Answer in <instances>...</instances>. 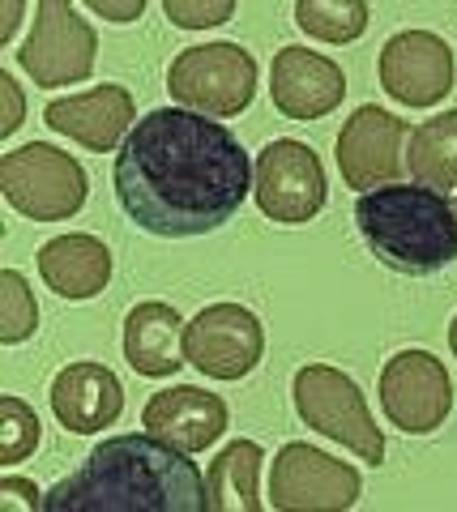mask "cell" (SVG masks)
Returning a JSON list of instances; mask_svg holds the SVG:
<instances>
[{
	"mask_svg": "<svg viewBox=\"0 0 457 512\" xmlns=\"http://www.w3.org/2000/svg\"><path fill=\"white\" fill-rule=\"evenodd\" d=\"M141 427L184 448V453H206L227 431V402L218 393L197 389V384H176V389L150 397L141 410Z\"/></svg>",
	"mask_w": 457,
	"mask_h": 512,
	"instance_id": "16",
	"label": "cell"
},
{
	"mask_svg": "<svg viewBox=\"0 0 457 512\" xmlns=\"http://www.w3.org/2000/svg\"><path fill=\"white\" fill-rule=\"evenodd\" d=\"M39 278L60 299H94L112 282V252L94 235H56L39 248Z\"/></svg>",
	"mask_w": 457,
	"mask_h": 512,
	"instance_id": "19",
	"label": "cell"
},
{
	"mask_svg": "<svg viewBox=\"0 0 457 512\" xmlns=\"http://www.w3.org/2000/svg\"><path fill=\"white\" fill-rule=\"evenodd\" d=\"M406 141H411L406 120L372 103L359 107L338 133V171L346 188L368 192V188L393 184L398 171L406 167Z\"/></svg>",
	"mask_w": 457,
	"mask_h": 512,
	"instance_id": "12",
	"label": "cell"
},
{
	"mask_svg": "<svg viewBox=\"0 0 457 512\" xmlns=\"http://www.w3.org/2000/svg\"><path fill=\"white\" fill-rule=\"evenodd\" d=\"M167 90L176 103L206 116H240L257 94V60L240 43L184 47L167 69Z\"/></svg>",
	"mask_w": 457,
	"mask_h": 512,
	"instance_id": "6",
	"label": "cell"
},
{
	"mask_svg": "<svg viewBox=\"0 0 457 512\" xmlns=\"http://www.w3.org/2000/svg\"><path fill=\"white\" fill-rule=\"evenodd\" d=\"M39 448V414L30 410L22 397L5 393L0 397V461H26Z\"/></svg>",
	"mask_w": 457,
	"mask_h": 512,
	"instance_id": "24",
	"label": "cell"
},
{
	"mask_svg": "<svg viewBox=\"0 0 457 512\" xmlns=\"http://www.w3.org/2000/svg\"><path fill=\"white\" fill-rule=\"evenodd\" d=\"M47 128H56L60 137L86 146L90 154H107L120 146V137L133 133L137 107L133 94L124 86H94L86 94H69V99H52L43 107Z\"/></svg>",
	"mask_w": 457,
	"mask_h": 512,
	"instance_id": "15",
	"label": "cell"
},
{
	"mask_svg": "<svg viewBox=\"0 0 457 512\" xmlns=\"http://www.w3.org/2000/svg\"><path fill=\"white\" fill-rule=\"evenodd\" d=\"M257 167L227 124L193 107H154L116 154V201L141 231L197 239L240 214Z\"/></svg>",
	"mask_w": 457,
	"mask_h": 512,
	"instance_id": "1",
	"label": "cell"
},
{
	"mask_svg": "<svg viewBox=\"0 0 457 512\" xmlns=\"http://www.w3.org/2000/svg\"><path fill=\"white\" fill-rule=\"evenodd\" d=\"M94 52H99V35L69 0H39L18 64L35 77V86L56 90L86 82L94 73Z\"/></svg>",
	"mask_w": 457,
	"mask_h": 512,
	"instance_id": "7",
	"label": "cell"
},
{
	"mask_svg": "<svg viewBox=\"0 0 457 512\" xmlns=\"http://www.w3.org/2000/svg\"><path fill=\"white\" fill-rule=\"evenodd\" d=\"M449 346H453V359H457V316H453V325H449Z\"/></svg>",
	"mask_w": 457,
	"mask_h": 512,
	"instance_id": "30",
	"label": "cell"
},
{
	"mask_svg": "<svg viewBox=\"0 0 457 512\" xmlns=\"http://www.w3.org/2000/svg\"><path fill=\"white\" fill-rule=\"evenodd\" d=\"M35 325H39L35 291L26 286L18 269H5V274H0V342L18 346L35 333Z\"/></svg>",
	"mask_w": 457,
	"mask_h": 512,
	"instance_id": "23",
	"label": "cell"
},
{
	"mask_svg": "<svg viewBox=\"0 0 457 512\" xmlns=\"http://www.w3.org/2000/svg\"><path fill=\"white\" fill-rule=\"evenodd\" d=\"M270 94L287 120H321L346 99V77L329 56L308 47H282L270 64Z\"/></svg>",
	"mask_w": 457,
	"mask_h": 512,
	"instance_id": "14",
	"label": "cell"
},
{
	"mask_svg": "<svg viewBox=\"0 0 457 512\" xmlns=\"http://www.w3.org/2000/svg\"><path fill=\"white\" fill-rule=\"evenodd\" d=\"M252 197H257L261 214L274 222H312L325 210L329 184H325V167L312 146L291 137L270 141L257 154V175H252Z\"/></svg>",
	"mask_w": 457,
	"mask_h": 512,
	"instance_id": "8",
	"label": "cell"
},
{
	"mask_svg": "<svg viewBox=\"0 0 457 512\" xmlns=\"http://www.w3.org/2000/svg\"><path fill=\"white\" fill-rule=\"evenodd\" d=\"M86 5L99 13L103 22H116V26H129V22H137L141 13H146V5L150 0H86Z\"/></svg>",
	"mask_w": 457,
	"mask_h": 512,
	"instance_id": "27",
	"label": "cell"
},
{
	"mask_svg": "<svg viewBox=\"0 0 457 512\" xmlns=\"http://www.w3.org/2000/svg\"><path fill=\"white\" fill-rule=\"evenodd\" d=\"M47 397H52V414L60 419V427L77 431V436H94V431L112 427L124 410V384L116 380L112 367L90 359L60 367Z\"/></svg>",
	"mask_w": 457,
	"mask_h": 512,
	"instance_id": "17",
	"label": "cell"
},
{
	"mask_svg": "<svg viewBox=\"0 0 457 512\" xmlns=\"http://www.w3.org/2000/svg\"><path fill=\"white\" fill-rule=\"evenodd\" d=\"M9 508H43V491L30 483V478H13L5 474L0 478V512H9Z\"/></svg>",
	"mask_w": 457,
	"mask_h": 512,
	"instance_id": "26",
	"label": "cell"
},
{
	"mask_svg": "<svg viewBox=\"0 0 457 512\" xmlns=\"http://www.w3.org/2000/svg\"><path fill=\"white\" fill-rule=\"evenodd\" d=\"M406 167L419 184L457 188V107L436 120H423L406 141Z\"/></svg>",
	"mask_w": 457,
	"mask_h": 512,
	"instance_id": "21",
	"label": "cell"
},
{
	"mask_svg": "<svg viewBox=\"0 0 457 512\" xmlns=\"http://www.w3.org/2000/svg\"><path fill=\"white\" fill-rule=\"evenodd\" d=\"M163 9L180 30H210L235 18V0H163Z\"/></svg>",
	"mask_w": 457,
	"mask_h": 512,
	"instance_id": "25",
	"label": "cell"
},
{
	"mask_svg": "<svg viewBox=\"0 0 457 512\" xmlns=\"http://www.w3.org/2000/svg\"><path fill=\"white\" fill-rule=\"evenodd\" d=\"M261 461H265L261 444L231 440L223 453L210 461V474H206V483H210V512H235V508L261 512L265 508V500L257 495Z\"/></svg>",
	"mask_w": 457,
	"mask_h": 512,
	"instance_id": "20",
	"label": "cell"
},
{
	"mask_svg": "<svg viewBox=\"0 0 457 512\" xmlns=\"http://www.w3.org/2000/svg\"><path fill=\"white\" fill-rule=\"evenodd\" d=\"M0 94H5V124H0V137L18 133L22 124V94H18V82H13V73H0Z\"/></svg>",
	"mask_w": 457,
	"mask_h": 512,
	"instance_id": "28",
	"label": "cell"
},
{
	"mask_svg": "<svg viewBox=\"0 0 457 512\" xmlns=\"http://www.w3.org/2000/svg\"><path fill=\"white\" fill-rule=\"evenodd\" d=\"M381 86L402 107H436L453 90V52L432 30H402L381 47Z\"/></svg>",
	"mask_w": 457,
	"mask_h": 512,
	"instance_id": "13",
	"label": "cell"
},
{
	"mask_svg": "<svg viewBox=\"0 0 457 512\" xmlns=\"http://www.w3.org/2000/svg\"><path fill=\"white\" fill-rule=\"evenodd\" d=\"M291 397H295V414L312 431H321V436L338 440L342 448H351L368 466H381L385 461V436H381V427H376L359 384L346 372H338V367H329V363L299 367Z\"/></svg>",
	"mask_w": 457,
	"mask_h": 512,
	"instance_id": "4",
	"label": "cell"
},
{
	"mask_svg": "<svg viewBox=\"0 0 457 512\" xmlns=\"http://www.w3.org/2000/svg\"><path fill=\"white\" fill-rule=\"evenodd\" d=\"M295 26L317 43H355L368 30V0H295Z\"/></svg>",
	"mask_w": 457,
	"mask_h": 512,
	"instance_id": "22",
	"label": "cell"
},
{
	"mask_svg": "<svg viewBox=\"0 0 457 512\" xmlns=\"http://www.w3.org/2000/svg\"><path fill=\"white\" fill-rule=\"evenodd\" d=\"M22 22V0H5V22H0V43H13Z\"/></svg>",
	"mask_w": 457,
	"mask_h": 512,
	"instance_id": "29",
	"label": "cell"
},
{
	"mask_svg": "<svg viewBox=\"0 0 457 512\" xmlns=\"http://www.w3.org/2000/svg\"><path fill=\"white\" fill-rule=\"evenodd\" d=\"M86 171L73 154L30 141L0 158V192L18 214L35 222H65L86 205Z\"/></svg>",
	"mask_w": 457,
	"mask_h": 512,
	"instance_id": "5",
	"label": "cell"
},
{
	"mask_svg": "<svg viewBox=\"0 0 457 512\" xmlns=\"http://www.w3.org/2000/svg\"><path fill=\"white\" fill-rule=\"evenodd\" d=\"M359 470L329 457L325 448L291 440L270 466V504L282 512H342L359 500Z\"/></svg>",
	"mask_w": 457,
	"mask_h": 512,
	"instance_id": "9",
	"label": "cell"
},
{
	"mask_svg": "<svg viewBox=\"0 0 457 512\" xmlns=\"http://www.w3.org/2000/svg\"><path fill=\"white\" fill-rule=\"evenodd\" d=\"M184 320L163 299H146L124 316V359L137 376L163 380L184 367Z\"/></svg>",
	"mask_w": 457,
	"mask_h": 512,
	"instance_id": "18",
	"label": "cell"
},
{
	"mask_svg": "<svg viewBox=\"0 0 457 512\" xmlns=\"http://www.w3.org/2000/svg\"><path fill=\"white\" fill-rule=\"evenodd\" d=\"M184 355L210 380H244L265 355V329L240 303H210L188 320Z\"/></svg>",
	"mask_w": 457,
	"mask_h": 512,
	"instance_id": "10",
	"label": "cell"
},
{
	"mask_svg": "<svg viewBox=\"0 0 457 512\" xmlns=\"http://www.w3.org/2000/svg\"><path fill=\"white\" fill-rule=\"evenodd\" d=\"M381 410L406 436H428L453 410V384L445 363L428 350H402L381 372Z\"/></svg>",
	"mask_w": 457,
	"mask_h": 512,
	"instance_id": "11",
	"label": "cell"
},
{
	"mask_svg": "<svg viewBox=\"0 0 457 512\" xmlns=\"http://www.w3.org/2000/svg\"><path fill=\"white\" fill-rule=\"evenodd\" d=\"M355 227L376 261L398 274H436L457 261V205L432 184H381L359 192Z\"/></svg>",
	"mask_w": 457,
	"mask_h": 512,
	"instance_id": "3",
	"label": "cell"
},
{
	"mask_svg": "<svg viewBox=\"0 0 457 512\" xmlns=\"http://www.w3.org/2000/svg\"><path fill=\"white\" fill-rule=\"evenodd\" d=\"M188 457L154 431L112 436L43 491V512H210V483Z\"/></svg>",
	"mask_w": 457,
	"mask_h": 512,
	"instance_id": "2",
	"label": "cell"
}]
</instances>
